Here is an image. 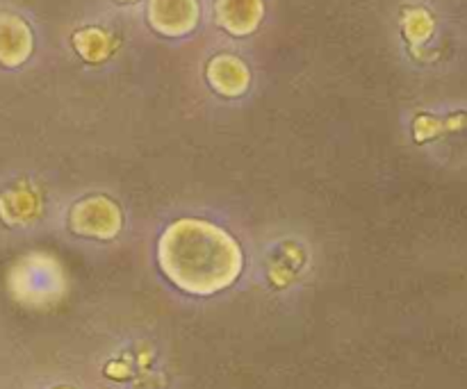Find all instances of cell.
I'll list each match as a JSON object with an SVG mask.
<instances>
[{
  "instance_id": "cell-1",
  "label": "cell",
  "mask_w": 467,
  "mask_h": 389,
  "mask_svg": "<svg viewBox=\"0 0 467 389\" xmlns=\"http://www.w3.org/2000/svg\"><path fill=\"white\" fill-rule=\"evenodd\" d=\"M155 255L162 276L190 296L219 294L235 285L244 269L240 241L226 228L196 217L169 223Z\"/></svg>"
},
{
  "instance_id": "cell-2",
  "label": "cell",
  "mask_w": 467,
  "mask_h": 389,
  "mask_svg": "<svg viewBox=\"0 0 467 389\" xmlns=\"http://www.w3.org/2000/svg\"><path fill=\"white\" fill-rule=\"evenodd\" d=\"M123 221L126 217L117 200L103 194L87 196L68 210V228L85 240H114L123 230Z\"/></svg>"
},
{
  "instance_id": "cell-3",
  "label": "cell",
  "mask_w": 467,
  "mask_h": 389,
  "mask_svg": "<svg viewBox=\"0 0 467 389\" xmlns=\"http://www.w3.org/2000/svg\"><path fill=\"white\" fill-rule=\"evenodd\" d=\"M149 18L150 26L162 35L181 36L199 21V5L196 0H150Z\"/></svg>"
},
{
  "instance_id": "cell-4",
  "label": "cell",
  "mask_w": 467,
  "mask_h": 389,
  "mask_svg": "<svg viewBox=\"0 0 467 389\" xmlns=\"http://www.w3.org/2000/svg\"><path fill=\"white\" fill-rule=\"evenodd\" d=\"M205 76H208L210 87L219 96H223V98H240L251 87L249 68L237 57H231V55H219V57H214L208 64Z\"/></svg>"
},
{
  "instance_id": "cell-5",
  "label": "cell",
  "mask_w": 467,
  "mask_h": 389,
  "mask_svg": "<svg viewBox=\"0 0 467 389\" xmlns=\"http://www.w3.org/2000/svg\"><path fill=\"white\" fill-rule=\"evenodd\" d=\"M32 53V35L26 23L12 14H0V64L18 67Z\"/></svg>"
},
{
  "instance_id": "cell-6",
  "label": "cell",
  "mask_w": 467,
  "mask_h": 389,
  "mask_svg": "<svg viewBox=\"0 0 467 389\" xmlns=\"http://www.w3.org/2000/svg\"><path fill=\"white\" fill-rule=\"evenodd\" d=\"M41 210V199L32 185L9 187L0 194V219L7 226H26L35 221Z\"/></svg>"
},
{
  "instance_id": "cell-7",
  "label": "cell",
  "mask_w": 467,
  "mask_h": 389,
  "mask_svg": "<svg viewBox=\"0 0 467 389\" xmlns=\"http://www.w3.org/2000/svg\"><path fill=\"white\" fill-rule=\"evenodd\" d=\"M219 21L233 35H249L263 18V0H217Z\"/></svg>"
},
{
  "instance_id": "cell-8",
  "label": "cell",
  "mask_w": 467,
  "mask_h": 389,
  "mask_svg": "<svg viewBox=\"0 0 467 389\" xmlns=\"http://www.w3.org/2000/svg\"><path fill=\"white\" fill-rule=\"evenodd\" d=\"M57 389H73V387H57Z\"/></svg>"
}]
</instances>
